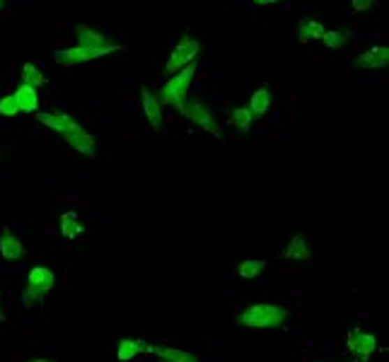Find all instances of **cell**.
<instances>
[{
  "label": "cell",
  "instance_id": "obj_1",
  "mask_svg": "<svg viewBox=\"0 0 389 362\" xmlns=\"http://www.w3.org/2000/svg\"><path fill=\"white\" fill-rule=\"evenodd\" d=\"M288 309L283 304H251L237 317V324L244 329H278L281 324H286Z\"/></svg>",
  "mask_w": 389,
  "mask_h": 362
},
{
  "label": "cell",
  "instance_id": "obj_2",
  "mask_svg": "<svg viewBox=\"0 0 389 362\" xmlns=\"http://www.w3.org/2000/svg\"><path fill=\"white\" fill-rule=\"evenodd\" d=\"M193 75H196V61H193L191 66L182 68V70L175 73V75H170V80H167L165 85L160 87V92L155 94L157 102L165 104V107H175V109H179L182 112Z\"/></svg>",
  "mask_w": 389,
  "mask_h": 362
},
{
  "label": "cell",
  "instance_id": "obj_3",
  "mask_svg": "<svg viewBox=\"0 0 389 362\" xmlns=\"http://www.w3.org/2000/svg\"><path fill=\"white\" fill-rule=\"evenodd\" d=\"M54 285H56L54 271L46 269V266H34V269L29 271L27 285H24V290H22L24 307H34V304H41V302H44V297L49 295L51 290H54Z\"/></svg>",
  "mask_w": 389,
  "mask_h": 362
},
{
  "label": "cell",
  "instance_id": "obj_4",
  "mask_svg": "<svg viewBox=\"0 0 389 362\" xmlns=\"http://www.w3.org/2000/svg\"><path fill=\"white\" fill-rule=\"evenodd\" d=\"M124 46L121 44H107L102 46V49H82V46H71V49H61L54 54V59L59 66H78V63H87V61H94V59H102V56L107 54H117V51H121Z\"/></svg>",
  "mask_w": 389,
  "mask_h": 362
},
{
  "label": "cell",
  "instance_id": "obj_5",
  "mask_svg": "<svg viewBox=\"0 0 389 362\" xmlns=\"http://www.w3.org/2000/svg\"><path fill=\"white\" fill-rule=\"evenodd\" d=\"M201 54V41L193 39V36H182L179 44L172 49L170 59L165 63V73H170V75H175V73H179L182 68L191 66L193 61H196V56Z\"/></svg>",
  "mask_w": 389,
  "mask_h": 362
},
{
  "label": "cell",
  "instance_id": "obj_6",
  "mask_svg": "<svg viewBox=\"0 0 389 362\" xmlns=\"http://www.w3.org/2000/svg\"><path fill=\"white\" fill-rule=\"evenodd\" d=\"M182 116L189 119L191 123H196L198 128H203L206 133L215 135V138H220V123L218 119H215V114L210 112L206 104L201 102V99H191V102H184L182 107Z\"/></svg>",
  "mask_w": 389,
  "mask_h": 362
},
{
  "label": "cell",
  "instance_id": "obj_7",
  "mask_svg": "<svg viewBox=\"0 0 389 362\" xmlns=\"http://www.w3.org/2000/svg\"><path fill=\"white\" fill-rule=\"evenodd\" d=\"M34 116H36V121H39V123H44L49 130H56L61 138H68V135H73V133H78V130H82V126L78 123V121L73 119L71 114H66V112H36Z\"/></svg>",
  "mask_w": 389,
  "mask_h": 362
},
{
  "label": "cell",
  "instance_id": "obj_8",
  "mask_svg": "<svg viewBox=\"0 0 389 362\" xmlns=\"http://www.w3.org/2000/svg\"><path fill=\"white\" fill-rule=\"evenodd\" d=\"M387 66H389V49L382 44L370 46L365 54H360L353 61V68H358V70H385Z\"/></svg>",
  "mask_w": 389,
  "mask_h": 362
},
{
  "label": "cell",
  "instance_id": "obj_9",
  "mask_svg": "<svg viewBox=\"0 0 389 362\" xmlns=\"http://www.w3.org/2000/svg\"><path fill=\"white\" fill-rule=\"evenodd\" d=\"M346 345H348V350H351L353 355H358V358L367 360L372 353H375L377 338H375L372 333H365V331H360V329H353V331H348Z\"/></svg>",
  "mask_w": 389,
  "mask_h": 362
},
{
  "label": "cell",
  "instance_id": "obj_10",
  "mask_svg": "<svg viewBox=\"0 0 389 362\" xmlns=\"http://www.w3.org/2000/svg\"><path fill=\"white\" fill-rule=\"evenodd\" d=\"M0 256H3L5 261H20L27 256V246H24V241L20 239L17 234L5 229V232L0 234Z\"/></svg>",
  "mask_w": 389,
  "mask_h": 362
},
{
  "label": "cell",
  "instance_id": "obj_11",
  "mask_svg": "<svg viewBox=\"0 0 389 362\" xmlns=\"http://www.w3.org/2000/svg\"><path fill=\"white\" fill-rule=\"evenodd\" d=\"M140 107H143V114L148 119V123L152 126V130L162 128V104L157 102V97L152 94L148 87H140Z\"/></svg>",
  "mask_w": 389,
  "mask_h": 362
},
{
  "label": "cell",
  "instance_id": "obj_12",
  "mask_svg": "<svg viewBox=\"0 0 389 362\" xmlns=\"http://www.w3.org/2000/svg\"><path fill=\"white\" fill-rule=\"evenodd\" d=\"M15 102H17V112L20 114H36L39 112V92L29 85H20L17 90L13 92Z\"/></svg>",
  "mask_w": 389,
  "mask_h": 362
},
{
  "label": "cell",
  "instance_id": "obj_13",
  "mask_svg": "<svg viewBox=\"0 0 389 362\" xmlns=\"http://www.w3.org/2000/svg\"><path fill=\"white\" fill-rule=\"evenodd\" d=\"M75 36H78V46H82V49H102V46L109 44L107 36L102 31L92 29L90 24H78Z\"/></svg>",
  "mask_w": 389,
  "mask_h": 362
},
{
  "label": "cell",
  "instance_id": "obj_14",
  "mask_svg": "<svg viewBox=\"0 0 389 362\" xmlns=\"http://www.w3.org/2000/svg\"><path fill=\"white\" fill-rule=\"evenodd\" d=\"M148 353L157 355L160 360L165 362H198L196 355L186 353V350H179V348H172V345H150L148 343Z\"/></svg>",
  "mask_w": 389,
  "mask_h": 362
},
{
  "label": "cell",
  "instance_id": "obj_15",
  "mask_svg": "<svg viewBox=\"0 0 389 362\" xmlns=\"http://www.w3.org/2000/svg\"><path fill=\"white\" fill-rule=\"evenodd\" d=\"M148 343L143 338H124L119 340V348H117V360L119 362H131L133 358H138L140 353H145Z\"/></svg>",
  "mask_w": 389,
  "mask_h": 362
},
{
  "label": "cell",
  "instance_id": "obj_16",
  "mask_svg": "<svg viewBox=\"0 0 389 362\" xmlns=\"http://www.w3.org/2000/svg\"><path fill=\"white\" fill-rule=\"evenodd\" d=\"M281 259H291V261H307L309 259V246H307V237L304 234H295L288 246L281 251Z\"/></svg>",
  "mask_w": 389,
  "mask_h": 362
},
{
  "label": "cell",
  "instance_id": "obj_17",
  "mask_svg": "<svg viewBox=\"0 0 389 362\" xmlns=\"http://www.w3.org/2000/svg\"><path fill=\"white\" fill-rule=\"evenodd\" d=\"M68 145H71L75 152H80V155H87V157H94V148H97V143H94V138L90 133H87L85 128L78 130V133L68 135V138H63Z\"/></svg>",
  "mask_w": 389,
  "mask_h": 362
},
{
  "label": "cell",
  "instance_id": "obj_18",
  "mask_svg": "<svg viewBox=\"0 0 389 362\" xmlns=\"http://www.w3.org/2000/svg\"><path fill=\"white\" fill-rule=\"evenodd\" d=\"M324 24L317 22V20H302V22L298 24V39L300 44H307V41H317L324 36Z\"/></svg>",
  "mask_w": 389,
  "mask_h": 362
},
{
  "label": "cell",
  "instance_id": "obj_19",
  "mask_svg": "<svg viewBox=\"0 0 389 362\" xmlns=\"http://www.w3.org/2000/svg\"><path fill=\"white\" fill-rule=\"evenodd\" d=\"M269 109H271V92L266 87H261V90H256L249 97V112L254 119H261L269 114Z\"/></svg>",
  "mask_w": 389,
  "mask_h": 362
},
{
  "label": "cell",
  "instance_id": "obj_20",
  "mask_svg": "<svg viewBox=\"0 0 389 362\" xmlns=\"http://www.w3.org/2000/svg\"><path fill=\"white\" fill-rule=\"evenodd\" d=\"M20 77H22V82H20V85H29V87H34V90H39V87L46 85V75L34 66V63H24Z\"/></svg>",
  "mask_w": 389,
  "mask_h": 362
},
{
  "label": "cell",
  "instance_id": "obj_21",
  "mask_svg": "<svg viewBox=\"0 0 389 362\" xmlns=\"http://www.w3.org/2000/svg\"><path fill=\"white\" fill-rule=\"evenodd\" d=\"M351 36H353V31H351V29H331V31H324L322 41H324V46H327V49L339 51V49H344V46L348 44Z\"/></svg>",
  "mask_w": 389,
  "mask_h": 362
},
{
  "label": "cell",
  "instance_id": "obj_22",
  "mask_svg": "<svg viewBox=\"0 0 389 362\" xmlns=\"http://www.w3.org/2000/svg\"><path fill=\"white\" fill-rule=\"evenodd\" d=\"M266 269V261L264 259H244L237 266V276L244 278V280H254L256 276H261Z\"/></svg>",
  "mask_w": 389,
  "mask_h": 362
},
{
  "label": "cell",
  "instance_id": "obj_23",
  "mask_svg": "<svg viewBox=\"0 0 389 362\" xmlns=\"http://www.w3.org/2000/svg\"><path fill=\"white\" fill-rule=\"evenodd\" d=\"M61 232H63V237H66V239H75L78 234L82 232V225H80V220H78L75 213L63 215V218H61Z\"/></svg>",
  "mask_w": 389,
  "mask_h": 362
},
{
  "label": "cell",
  "instance_id": "obj_24",
  "mask_svg": "<svg viewBox=\"0 0 389 362\" xmlns=\"http://www.w3.org/2000/svg\"><path fill=\"white\" fill-rule=\"evenodd\" d=\"M230 121H233V126L240 130V133H249L251 123H254V116H251V112L247 107H240V109H235V112H233Z\"/></svg>",
  "mask_w": 389,
  "mask_h": 362
},
{
  "label": "cell",
  "instance_id": "obj_25",
  "mask_svg": "<svg viewBox=\"0 0 389 362\" xmlns=\"http://www.w3.org/2000/svg\"><path fill=\"white\" fill-rule=\"evenodd\" d=\"M17 114V102H15L13 94L0 99V116H15Z\"/></svg>",
  "mask_w": 389,
  "mask_h": 362
},
{
  "label": "cell",
  "instance_id": "obj_26",
  "mask_svg": "<svg viewBox=\"0 0 389 362\" xmlns=\"http://www.w3.org/2000/svg\"><path fill=\"white\" fill-rule=\"evenodd\" d=\"M351 8H353L355 13H365V10L372 8V0H351Z\"/></svg>",
  "mask_w": 389,
  "mask_h": 362
},
{
  "label": "cell",
  "instance_id": "obj_27",
  "mask_svg": "<svg viewBox=\"0 0 389 362\" xmlns=\"http://www.w3.org/2000/svg\"><path fill=\"white\" fill-rule=\"evenodd\" d=\"M278 3V0H254V5H273Z\"/></svg>",
  "mask_w": 389,
  "mask_h": 362
},
{
  "label": "cell",
  "instance_id": "obj_28",
  "mask_svg": "<svg viewBox=\"0 0 389 362\" xmlns=\"http://www.w3.org/2000/svg\"><path fill=\"white\" fill-rule=\"evenodd\" d=\"M0 319H3V304H0Z\"/></svg>",
  "mask_w": 389,
  "mask_h": 362
},
{
  "label": "cell",
  "instance_id": "obj_29",
  "mask_svg": "<svg viewBox=\"0 0 389 362\" xmlns=\"http://www.w3.org/2000/svg\"><path fill=\"white\" fill-rule=\"evenodd\" d=\"M31 362H49V360H31Z\"/></svg>",
  "mask_w": 389,
  "mask_h": 362
},
{
  "label": "cell",
  "instance_id": "obj_30",
  "mask_svg": "<svg viewBox=\"0 0 389 362\" xmlns=\"http://www.w3.org/2000/svg\"><path fill=\"white\" fill-rule=\"evenodd\" d=\"M0 10H3V0H0Z\"/></svg>",
  "mask_w": 389,
  "mask_h": 362
},
{
  "label": "cell",
  "instance_id": "obj_31",
  "mask_svg": "<svg viewBox=\"0 0 389 362\" xmlns=\"http://www.w3.org/2000/svg\"><path fill=\"white\" fill-rule=\"evenodd\" d=\"M160 362H165V360H160Z\"/></svg>",
  "mask_w": 389,
  "mask_h": 362
}]
</instances>
